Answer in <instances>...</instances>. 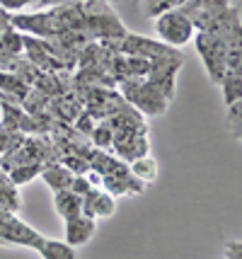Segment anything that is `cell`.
<instances>
[{"mask_svg": "<svg viewBox=\"0 0 242 259\" xmlns=\"http://www.w3.org/2000/svg\"><path fill=\"white\" fill-rule=\"evenodd\" d=\"M121 88V97L136 107L140 114H148V116H160V114L167 112V104L172 100L174 90L165 88V85H158L148 78H128L119 82Z\"/></svg>", "mask_w": 242, "mask_h": 259, "instance_id": "1", "label": "cell"}, {"mask_svg": "<svg viewBox=\"0 0 242 259\" xmlns=\"http://www.w3.org/2000/svg\"><path fill=\"white\" fill-rule=\"evenodd\" d=\"M158 17H160V20H158V34L165 39V44L182 46L194 36V24L189 22L177 8H174V10L162 12V15H158Z\"/></svg>", "mask_w": 242, "mask_h": 259, "instance_id": "2", "label": "cell"}, {"mask_svg": "<svg viewBox=\"0 0 242 259\" xmlns=\"http://www.w3.org/2000/svg\"><path fill=\"white\" fill-rule=\"evenodd\" d=\"M112 148L121 160H131V162L150 153L148 138H146V134H138V131H114Z\"/></svg>", "mask_w": 242, "mask_h": 259, "instance_id": "3", "label": "cell"}, {"mask_svg": "<svg viewBox=\"0 0 242 259\" xmlns=\"http://www.w3.org/2000/svg\"><path fill=\"white\" fill-rule=\"evenodd\" d=\"M116 208L114 203V196L109 192H100L97 187H92L87 194H82V215H112Z\"/></svg>", "mask_w": 242, "mask_h": 259, "instance_id": "4", "label": "cell"}, {"mask_svg": "<svg viewBox=\"0 0 242 259\" xmlns=\"http://www.w3.org/2000/svg\"><path fill=\"white\" fill-rule=\"evenodd\" d=\"M94 235V218L90 215H75L66 221V237H68L70 247H82L87 245Z\"/></svg>", "mask_w": 242, "mask_h": 259, "instance_id": "5", "label": "cell"}, {"mask_svg": "<svg viewBox=\"0 0 242 259\" xmlns=\"http://www.w3.org/2000/svg\"><path fill=\"white\" fill-rule=\"evenodd\" d=\"M41 177H44V182H46L54 192H66V189H70V184L75 180V175H73L66 165H61V162L46 165V167L41 169Z\"/></svg>", "mask_w": 242, "mask_h": 259, "instance_id": "6", "label": "cell"}, {"mask_svg": "<svg viewBox=\"0 0 242 259\" xmlns=\"http://www.w3.org/2000/svg\"><path fill=\"white\" fill-rule=\"evenodd\" d=\"M0 208L8 211V213H17L22 208V199H20V192H17V184L3 169H0Z\"/></svg>", "mask_w": 242, "mask_h": 259, "instance_id": "7", "label": "cell"}, {"mask_svg": "<svg viewBox=\"0 0 242 259\" xmlns=\"http://www.w3.org/2000/svg\"><path fill=\"white\" fill-rule=\"evenodd\" d=\"M56 208L58 213L63 215L66 221L68 218H75V215H80L82 211V196L75 192H70V189H66V192H56Z\"/></svg>", "mask_w": 242, "mask_h": 259, "instance_id": "8", "label": "cell"}, {"mask_svg": "<svg viewBox=\"0 0 242 259\" xmlns=\"http://www.w3.org/2000/svg\"><path fill=\"white\" fill-rule=\"evenodd\" d=\"M36 252H41L44 259H75L73 247L66 245V242H58V240H44V245Z\"/></svg>", "mask_w": 242, "mask_h": 259, "instance_id": "9", "label": "cell"}, {"mask_svg": "<svg viewBox=\"0 0 242 259\" xmlns=\"http://www.w3.org/2000/svg\"><path fill=\"white\" fill-rule=\"evenodd\" d=\"M131 175H133L136 180H140L143 184H146V182H153L158 177V165H155V160L150 158V155H143V158L133 160Z\"/></svg>", "mask_w": 242, "mask_h": 259, "instance_id": "10", "label": "cell"}, {"mask_svg": "<svg viewBox=\"0 0 242 259\" xmlns=\"http://www.w3.org/2000/svg\"><path fill=\"white\" fill-rule=\"evenodd\" d=\"M112 136H114V128L109 126V121H107V119H100V121L94 124L90 138H92V146L94 148L107 150V148H112Z\"/></svg>", "mask_w": 242, "mask_h": 259, "instance_id": "11", "label": "cell"}, {"mask_svg": "<svg viewBox=\"0 0 242 259\" xmlns=\"http://www.w3.org/2000/svg\"><path fill=\"white\" fill-rule=\"evenodd\" d=\"M220 88L225 92V104H232V102H240L242 97V75L240 73H228L223 82H220Z\"/></svg>", "mask_w": 242, "mask_h": 259, "instance_id": "12", "label": "cell"}, {"mask_svg": "<svg viewBox=\"0 0 242 259\" xmlns=\"http://www.w3.org/2000/svg\"><path fill=\"white\" fill-rule=\"evenodd\" d=\"M240 121H242V100L228 104V124H230V131L237 141H240V134H242Z\"/></svg>", "mask_w": 242, "mask_h": 259, "instance_id": "13", "label": "cell"}, {"mask_svg": "<svg viewBox=\"0 0 242 259\" xmlns=\"http://www.w3.org/2000/svg\"><path fill=\"white\" fill-rule=\"evenodd\" d=\"M240 240H235V242H228L225 245V254H228V259H242V252H240Z\"/></svg>", "mask_w": 242, "mask_h": 259, "instance_id": "14", "label": "cell"}, {"mask_svg": "<svg viewBox=\"0 0 242 259\" xmlns=\"http://www.w3.org/2000/svg\"><path fill=\"white\" fill-rule=\"evenodd\" d=\"M24 3H41V5H51V3H58V0H24Z\"/></svg>", "mask_w": 242, "mask_h": 259, "instance_id": "15", "label": "cell"}, {"mask_svg": "<svg viewBox=\"0 0 242 259\" xmlns=\"http://www.w3.org/2000/svg\"><path fill=\"white\" fill-rule=\"evenodd\" d=\"M0 119H3V114H0Z\"/></svg>", "mask_w": 242, "mask_h": 259, "instance_id": "16", "label": "cell"}]
</instances>
